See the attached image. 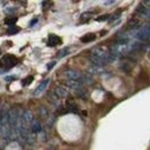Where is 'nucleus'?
Returning a JSON list of instances; mask_svg holds the SVG:
<instances>
[{
	"mask_svg": "<svg viewBox=\"0 0 150 150\" xmlns=\"http://www.w3.org/2000/svg\"><path fill=\"white\" fill-rule=\"evenodd\" d=\"M90 60H91V62L94 65L100 67V66H104V65L113 62L115 60V58L110 53V51H106L103 47H96L91 51Z\"/></svg>",
	"mask_w": 150,
	"mask_h": 150,
	"instance_id": "nucleus-1",
	"label": "nucleus"
},
{
	"mask_svg": "<svg viewBox=\"0 0 150 150\" xmlns=\"http://www.w3.org/2000/svg\"><path fill=\"white\" fill-rule=\"evenodd\" d=\"M65 76L67 77V80L75 81V82H80V83H93L91 79H89L88 76L83 75L81 72L75 71V69H68L65 72Z\"/></svg>",
	"mask_w": 150,
	"mask_h": 150,
	"instance_id": "nucleus-2",
	"label": "nucleus"
},
{
	"mask_svg": "<svg viewBox=\"0 0 150 150\" xmlns=\"http://www.w3.org/2000/svg\"><path fill=\"white\" fill-rule=\"evenodd\" d=\"M18 64V58L12 54H6L2 58V65L5 66L6 69H9L12 67H14Z\"/></svg>",
	"mask_w": 150,
	"mask_h": 150,
	"instance_id": "nucleus-3",
	"label": "nucleus"
},
{
	"mask_svg": "<svg viewBox=\"0 0 150 150\" xmlns=\"http://www.w3.org/2000/svg\"><path fill=\"white\" fill-rule=\"evenodd\" d=\"M49 84H50V79L44 80V81L38 86L37 88H36V90L34 91V96H40V95L46 90V88H47V86H49Z\"/></svg>",
	"mask_w": 150,
	"mask_h": 150,
	"instance_id": "nucleus-4",
	"label": "nucleus"
},
{
	"mask_svg": "<svg viewBox=\"0 0 150 150\" xmlns=\"http://www.w3.org/2000/svg\"><path fill=\"white\" fill-rule=\"evenodd\" d=\"M56 96L59 98V99H61V98H66V97H68L69 96V93H68V90L66 89V88H64V87H57L56 89H54V91H53Z\"/></svg>",
	"mask_w": 150,
	"mask_h": 150,
	"instance_id": "nucleus-5",
	"label": "nucleus"
},
{
	"mask_svg": "<svg viewBox=\"0 0 150 150\" xmlns=\"http://www.w3.org/2000/svg\"><path fill=\"white\" fill-rule=\"evenodd\" d=\"M61 38L59 37V36H57L54 34H51L50 36H49V40H47V46H57V45H59V44H61Z\"/></svg>",
	"mask_w": 150,
	"mask_h": 150,
	"instance_id": "nucleus-6",
	"label": "nucleus"
},
{
	"mask_svg": "<svg viewBox=\"0 0 150 150\" xmlns=\"http://www.w3.org/2000/svg\"><path fill=\"white\" fill-rule=\"evenodd\" d=\"M31 132L34 134H38V133H42L43 132V125H42V122L38 119L34 120V122L31 125Z\"/></svg>",
	"mask_w": 150,
	"mask_h": 150,
	"instance_id": "nucleus-7",
	"label": "nucleus"
},
{
	"mask_svg": "<svg viewBox=\"0 0 150 150\" xmlns=\"http://www.w3.org/2000/svg\"><path fill=\"white\" fill-rule=\"evenodd\" d=\"M66 108H67V110L71 111V112L79 113V108H77V105L75 104L73 100H71V99H68V100L66 102Z\"/></svg>",
	"mask_w": 150,
	"mask_h": 150,
	"instance_id": "nucleus-8",
	"label": "nucleus"
},
{
	"mask_svg": "<svg viewBox=\"0 0 150 150\" xmlns=\"http://www.w3.org/2000/svg\"><path fill=\"white\" fill-rule=\"evenodd\" d=\"M39 117L42 118V119H44V120H49L50 119V111L45 108V106H42V108H39Z\"/></svg>",
	"mask_w": 150,
	"mask_h": 150,
	"instance_id": "nucleus-9",
	"label": "nucleus"
},
{
	"mask_svg": "<svg viewBox=\"0 0 150 150\" xmlns=\"http://www.w3.org/2000/svg\"><path fill=\"white\" fill-rule=\"evenodd\" d=\"M80 39H81L82 43H90V42H93V40L96 39V35L95 34H86L84 36H82Z\"/></svg>",
	"mask_w": 150,
	"mask_h": 150,
	"instance_id": "nucleus-10",
	"label": "nucleus"
},
{
	"mask_svg": "<svg viewBox=\"0 0 150 150\" xmlns=\"http://www.w3.org/2000/svg\"><path fill=\"white\" fill-rule=\"evenodd\" d=\"M120 69L122 71V72H127V73H129L132 71V65H129V61H122L121 64H120Z\"/></svg>",
	"mask_w": 150,
	"mask_h": 150,
	"instance_id": "nucleus-11",
	"label": "nucleus"
},
{
	"mask_svg": "<svg viewBox=\"0 0 150 150\" xmlns=\"http://www.w3.org/2000/svg\"><path fill=\"white\" fill-rule=\"evenodd\" d=\"M16 21H18V19H16V18L8 16V18H6V19H5V24H7L8 27H13V25H15Z\"/></svg>",
	"mask_w": 150,
	"mask_h": 150,
	"instance_id": "nucleus-12",
	"label": "nucleus"
},
{
	"mask_svg": "<svg viewBox=\"0 0 150 150\" xmlns=\"http://www.w3.org/2000/svg\"><path fill=\"white\" fill-rule=\"evenodd\" d=\"M19 31H20V28L16 27V25L8 27V29H7V34H8V35H15V34H18Z\"/></svg>",
	"mask_w": 150,
	"mask_h": 150,
	"instance_id": "nucleus-13",
	"label": "nucleus"
},
{
	"mask_svg": "<svg viewBox=\"0 0 150 150\" xmlns=\"http://www.w3.org/2000/svg\"><path fill=\"white\" fill-rule=\"evenodd\" d=\"M69 52H71L69 47H65V49H62V50L58 53V58H64V57L68 56V54H69Z\"/></svg>",
	"mask_w": 150,
	"mask_h": 150,
	"instance_id": "nucleus-14",
	"label": "nucleus"
},
{
	"mask_svg": "<svg viewBox=\"0 0 150 150\" xmlns=\"http://www.w3.org/2000/svg\"><path fill=\"white\" fill-rule=\"evenodd\" d=\"M33 80H34V76H27L24 80H22V86L23 87H27L28 84H30L33 82Z\"/></svg>",
	"mask_w": 150,
	"mask_h": 150,
	"instance_id": "nucleus-15",
	"label": "nucleus"
},
{
	"mask_svg": "<svg viewBox=\"0 0 150 150\" xmlns=\"http://www.w3.org/2000/svg\"><path fill=\"white\" fill-rule=\"evenodd\" d=\"M120 14H121V11H118V13L115 12L112 16H110V21H113V20H115V19H119V18H120Z\"/></svg>",
	"mask_w": 150,
	"mask_h": 150,
	"instance_id": "nucleus-16",
	"label": "nucleus"
},
{
	"mask_svg": "<svg viewBox=\"0 0 150 150\" xmlns=\"http://www.w3.org/2000/svg\"><path fill=\"white\" fill-rule=\"evenodd\" d=\"M97 21H105V20H110V15L109 14H105L103 16H99V18H96Z\"/></svg>",
	"mask_w": 150,
	"mask_h": 150,
	"instance_id": "nucleus-17",
	"label": "nucleus"
},
{
	"mask_svg": "<svg viewBox=\"0 0 150 150\" xmlns=\"http://www.w3.org/2000/svg\"><path fill=\"white\" fill-rule=\"evenodd\" d=\"M47 5H50V2H47V1H43V2H42V6H43V9H44V11L49 8Z\"/></svg>",
	"mask_w": 150,
	"mask_h": 150,
	"instance_id": "nucleus-18",
	"label": "nucleus"
},
{
	"mask_svg": "<svg viewBox=\"0 0 150 150\" xmlns=\"http://www.w3.org/2000/svg\"><path fill=\"white\" fill-rule=\"evenodd\" d=\"M54 65H56V61H53V62L49 64V65H47V69H51V68H52V67H53Z\"/></svg>",
	"mask_w": 150,
	"mask_h": 150,
	"instance_id": "nucleus-19",
	"label": "nucleus"
},
{
	"mask_svg": "<svg viewBox=\"0 0 150 150\" xmlns=\"http://www.w3.org/2000/svg\"><path fill=\"white\" fill-rule=\"evenodd\" d=\"M114 2H115V1H105L104 4H105V5H112V4H114Z\"/></svg>",
	"mask_w": 150,
	"mask_h": 150,
	"instance_id": "nucleus-20",
	"label": "nucleus"
},
{
	"mask_svg": "<svg viewBox=\"0 0 150 150\" xmlns=\"http://www.w3.org/2000/svg\"><path fill=\"white\" fill-rule=\"evenodd\" d=\"M47 150H57V149L54 148V147H50V148H49Z\"/></svg>",
	"mask_w": 150,
	"mask_h": 150,
	"instance_id": "nucleus-21",
	"label": "nucleus"
},
{
	"mask_svg": "<svg viewBox=\"0 0 150 150\" xmlns=\"http://www.w3.org/2000/svg\"><path fill=\"white\" fill-rule=\"evenodd\" d=\"M0 54H1V51H0Z\"/></svg>",
	"mask_w": 150,
	"mask_h": 150,
	"instance_id": "nucleus-22",
	"label": "nucleus"
}]
</instances>
